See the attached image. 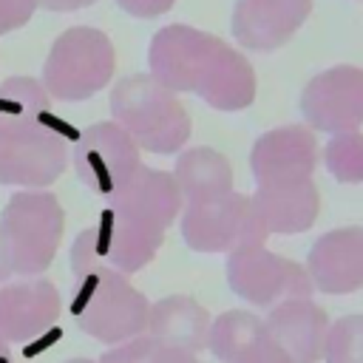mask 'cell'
Segmentation results:
<instances>
[{
	"label": "cell",
	"instance_id": "cell-28",
	"mask_svg": "<svg viewBox=\"0 0 363 363\" xmlns=\"http://www.w3.org/2000/svg\"><path fill=\"white\" fill-rule=\"evenodd\" d=\"M153 363H199L196 354L182 352V349H170V346H159L153 354Z\"/></svg>",
	"mask_w": 363,
	"mask_h": 363
},
{
	"label": "cell",
	"instance_id": "cell-23",
	"mask_svg": "<svg viewBox=\"0 0 363 363\" xmlns=\"http://www.w3.org/2000/svg\"><path fill=\"white\" fill-rule=\"evenodd\" d=\"M156 349H159V343L150 335H139V337H130L125 343H116L96 363H153Z\"/></svg>",
	"mask_w": 363,
	"mask_h": 363
},
{
	"label": "cell",
	"instance_id": "cell-16",
	"mask_svg": "<svg viewBox=\"0 0 363 363\" xmlns=\"http://www.w3.org/2000/svg\"><path fill=\"white\" fill-rule=\"evenodd\" d=\"M272 343L292 363L323 360V346L329 335V318L312 298H289L269 309L264 318Z\"/></svg>",
	"mask_w": 363,
	"mask_h": 363
},
{
	"label": "cell",
	"instance_id": "cell-9",
	"mask_svg": "<svg viewBox=\"0 0 363 363\" xmlns=\"http://www.w3.org/2000/svg\"><path fill=\"white\" fill-rule=\"evenodd\" d=\"M227 284L252 306L269 309L289 298H309L315 289L306 267L267 250L264 244H250L227 255Z\"/></svg>",
	"mask_w": 363,
	"mask_h": 363
},
{
	"label": "cell",
	"instance_id": "cell-29",
	"mask_svg": "<svg viewBox=\"0 0 363 363\" xmlns=\"http://www.w3.org/2000/svg\"><path fill=\"white\" fill-rule=\"evenodd\" d=\"M0 363H14L11 360V349H9V343L0 337Z\"/></svg>",
	"mask_w": 363,
	"mask_h": 363
},
{
	"label": "cell",
	"instance_id": "cell-25",
	"mask_svg": "<svg viewBox=\"0 0 363 363\" xmlns=\"http://www.w3.org/2000/svg\"><path fill=\"white\" fill-rule=\"evenodd\" d=\"M176 0H116V6L130 14V17H142V20H150V17H159L164 11L173 9Z\"/></svg>",
	"mask_w": 363,
	"mask_h": 363
},
{
	"label": "cell",
	"instance_id": "cell-18",
	"mask_svg": "<svg viewBox=\"0 0 363 363\" xmlns=\"http://www.w3.org/2000/svg\"><path fill=\"white\" fill-rule=\"evenodd\" d=\"M210 326H213V320H210L207 309L187 295H167V298L150 303L147 335L159 346H170V349L196 354L199 349L207 346Z\"/></svg>",
	"mask_w": 363,
	"mask_h": 363
},
{
	"label": "cell",
	"instance_id": "cell-14",
	"mask_svg": "<svg viewBox=\"0 0 363 363\" xmlns=\"http://www.w3.org/2000/svg\"><path fill=\"white\" fill-rule=\"evenodd\" d=\"M312 286L326 295L363 289V227H340L315 238L306 255Z\"/></svg>",
	"mask_w": 363,
	"mask_h": 363
},
{
	"label": "cell",
	"instance_id": "cell-17",
	"mask_svg": "<svg viewBox=\"0 0 363 363\" xmlns=\"http://www.w3.org/2000/svg\"><path fill=\"white\" fill-rule=\"evenodd\" d=\"M267 233L278 235H295L306 233L318 213H320V196L312 179L301 182H281V184H261L250 196Z\"/></svg>",
	"mask_w": 363,
	"mask_h": 363
},
{
	"label": "cell",
	"instance_id": "cell-15",
	"mask_svg": "<svg viewBox=\"0 0 363 363\" xmlns=\"http://www.w3.org/2000/svg\"><path fill=\"white\" fill-rule=\"evenodd\" d=\"M309 11L312 0H238L233 9V37L250 51H272L295 37Z\"/></svg>",
	"mask_w": 363,
	"mask_h": 363
},
{
	"label": "cell",
	"instance_id": "cell-11",
	"mask_svg": "<svg viewBox=\"0 0 363 363\" xmlns=\"http://www.w3.org/2000/svg\"><path fill=\"white\" fill-rule=\"evenodd\" d=\"M301 113L312 130L346 133L363 125V68L332 65L315 74L301 94Z\"/></svg>",
	"mask_w": 363,
	"mask_h": 363
},
{
	"label": "cell",
	"instance_id": "cell-6",
	"mask_svg": "<svg viewBox=\"0 0 363 363\" xmlns=\"http://www.w3.org/2000/svg\"><path fill=\"white\" fill-rule=\"evenodd\" d=\"M65 213L48 190H20L0 213V252L11 278L43 275L62 241Z\"/></svg>",
	"mask_w": 363,
	"mask_h": 363
},
{
	"label": "cell",
	"instance_id": "cell-4",
	"mask_svg": "<svg viewBox=\"0 0 363 363\" xmlns=\"http://www.w3.org/2000/svg\"><path fill=\"white\" fill-rule=\"evenodd\" d=\"M150 301L125 272L105 264L71 267V318L99 343H125L147 335Z\"/></svg>",
	"mask_w": 363,
	"mask_h": 363
},
{
	"label": "cell",
	"instance_id": "cell-5",
	"mask_svg": "<svg viewBox=\"0 0 363 363\" xmlns=\"http://www.w3.org/2000/svg\"><path fill=\"white\" fill-rule=\"evenodd\" d=\"M113 122L150 153H179L190 139V116L179 94L156 82L150 74H130L111 91Z\"/></svg>",
	"mask_w": 363,
	"mask_h": 363
},
{
	"label": "cell",
	"instance_id": "cell-30",
	"mask_svg": "<svg viewBox=\"0 0 363 363\" xmlns=\"http://www.w3.org/2000/svg\"><path fill=\"white\" fill-rule=\"evenodd\" d=\"M6 281H11V272H9L6 261H3V252H0V284H6Z\"/></svg>",
	"mask_w": 363,
	"mask_h": 363
},
{
	"label": "cell",
	"instance_id": "cell-1",
	"mask_svg": "<svg viewBox=\"0 0 363 363\" xmlns=\"http://www.w3.org/2000/svg\"><path fill=\"white\" fill-rule=\"evenodd\" d=\"M182 207L184 196L173 173L139 164V170L105 199L99 221L74 238L71 267L105 264L125 275L142 269L159 252Z\"/></svg>",
	"mask_w": 363,
	"mask_h": 363
},
{
	"label": "cell",
	"instance_id": "cell-3",
	"mask_svg": "<svg viewBox=\"0 0 363 363\" xmlns=\"http://www.w3.org/2000/svg\"><path fill=\"white\" fill-rule=\"evenodd\" d=\"M68 164L65 125L51 113L40 79L9 77L0 82V184L45 190Z\"/></svg>",
	"mask_w": 363,
	"mask_h": 363
},
{
	"label": "cell",
	"instance_id": "cell-2",
	"mask_svg": "<svg viewBox=\"0 0 363 363\" xmlns=\"http://www.w3.org/2000/svg\"><path fill=\"white\" fill-rule=\"evenodd\" d=\"M150 77L173 94H196L210 108L233 113L255 102V71L250 60L196 26L170 23L147 48Z\"/></svg>",
	"mask_w": 363,
	"mask_h": 363
},
{
	"label": "cell",
	"instance_id": "cell-24",
	"mask_svg": "<svg viewBox=\"0 0 363 363\" xmlns=\"http://www.w3.org/2000/svg\"><path fill=\"white\" fill-rule=\"evenodd\" d=\"M37 11V0H0V37L23 28Z\"/></svg>",
	"mask_w": 363,
	"mask_h": 363
},
{
	"label": "cell",
	"instance_id": "cell-7",
	"mask_svg": "<svg viewBox=\"0 0 363 363\" xmlns=\"http://www.w3.org/2000/svg\"><path fill=\"white\" fill-rule=\"evenodd\" d=\"M113 68L116 51L108 34L91 26H74L54 40L40 82L57 102H82L113 79Z\"/></svg>",
	"mask_w": 363,
	"mask_h": 363
},
{
	"label": "cell",
	"instance_id": "cell-13",
	"mask_svg": "<svg viewBox=\"0 0 363 363\" xmlns=\"http://www.w3.org/2000/svg\"><path fill=\"white\" fill-rule=\"evenodd\" d=\"M318 167V142L306 125H284L255 139L250 170L255 187L312 179Z\"/></svg>",
	"mask_w": 363,
	"mask_h": 363
},
{
	"label": "cell",
	"instance_id": "cell-31",
	"mask_svg": "<svg viewBox=\"0 0 363 363\" xmlns=\"http://www.w3.org/2000/svg\"><path fill=\"white\" fill-rule=\"evenodd\" d=\"M65 363H94V360H88V357H71V360H65Z\"/></svg>",
	"mask_w": 363,
	"mask_h": 363
},
{
	"label": "cell",
	"instance_id": "cell-26",
	"mask_svg": "<svg viewBox=\"0 0 363 363\" xmlns=\"http://www.w3.org/2000/svg\"><path fill=\"white\" fill-rule=\"evenodd\" d=\"M244 363H292V360H289V357H286V354L272 343V337H269V340H267L258 352H252Z\"/></svg>",
	"mask_w": 363,
	"mask_h": 363
},
{
	"label": "cell",
	"instance_id": "cell-27",
	"mask_svg": "<svg viewBox=\"0 0 363 363\" xmlns=\"http://www.w3.org/2000/svg\"><path fill=\"white\" fill-rule=\"evenodd\" d=\"M96 0H37V6H43L45 11H54V14H65V11H79L85 6H91Z\"/></svg>",
	"mask_w": 363,
	"mask_h": 363
},
{
	"label": "cell",
	"instance_id": "cell-22",
	"mask_svg": "<svg viewBox=\"0 0 363 363\" xmlns=\"http://www.w3.org/2000/svg\"><path fill=\"white\" fill-rule=\"evenodd\" d=\"M323 363H363V315H346L329 326Z\"/></svg>",
	"mask_w": 363,
	"mask_h": 363
},
{
	"label": "cell",
	"instance_id": "cell-21",
	"mask_svg": "<svg viewBox=\"0 0 363 363\" xmlns=\"http://www.w3.org/2000/svg\"><path fill=\"white\" fill-rule=\"evenodd\" d=\"M323 162L340 184H363V133H335L323 147Z\"/></svg>",
	"mask_w": 363,
	"mask_h": 363
},
{
	"label": "cell",
	"instance_id": "cell-19",
	"mask_svg": "<svg viewBox=\"0 0 363 363\" xmlns=\"http://www.w3.org/2000/svg\"><path fill=\"white\" fill-rule=\"evenodd\" d=\"M267 340H269V332L261 318H255L244 309H230L213 320L207 349L221 363H244Z\"/></svg>",
	"mask_w": 363,
	"mask_h": 363
},
{
	"label": "cell",
	"instance_id": "cell-20",
	"mask_svg": "<svg viewBox=\"0 0 363 363\" xmlns=\"http://www.w3.org/2000/svg\"><path fill=\"white\" fill-rule=\"evenodd\" d=\"M173 179L184 196V201L199 196H213L233 190V167L213 147H190L182 150L173 167Z\"/></svg>",
	"mask_w": 363,
	"mask_h": 363
},
{
	"label": "cell",
	"instance_id": "cell-8",
	"mask_svg": "<svg viewBox=\"0 0 363 363\" xmlns=\"http://www.w3.org/2000/svg\"><path fill=\"white\" fill-rule=\"evenodd\" d=\"M179 230L196 252H235L250 244H264L269 235L252 199L235 190L184 201Z\"/></svg>",
	"mask_w": 363,
	"mask_h": 363
},
{
	"label": "cell",
	"instance_id": "cell-10",
	"mask_svg": "<svg viewBox=\"0 0 363 363\" xmlns=\"http://www.w3.org/2000/svg\"><path fill=\"white\" fill-rule=\"evenodd\" d=\"M74 170L102 201L111 199L142 164L136 142L111 119L88 125L74 142Z\"/></svg>",
	"mask_w": 363,
	"mask_h": 363
},
{
	"label": "cell",
	"instance_id": "cell-12",
	"mask_svg": "<svg viewBox=\"0 0 363 363\" xmlns=\"http://www.w3.org/2000/svg\"><path fill=\"white\" fill-rule=\"evenodd\" d=\"M60 312V289L43 275L0 284V337L6 343L34 340L57 323Z\"/></svg>",
	"mask_w": 363,
	"mask_h": 363
}]
</instances>
